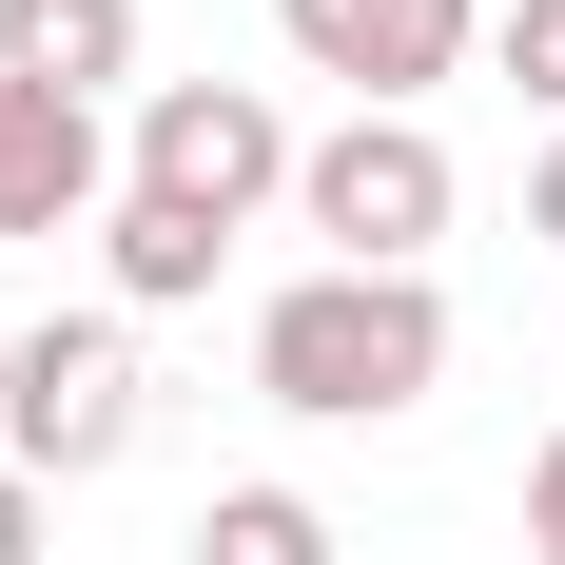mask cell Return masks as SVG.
I'll list each match as a JSON object with an SVG mask.
<instances>
[{
  "instance_id": "obj_6",
  "label": "cell",
  "mask_w": 565,
  "mask_h": 565,
  "mask_svg": "<svg viewBox=\"0 0 565 565\" xmlns=\"http://www.w3.org/2000/svg\"><path fill=\"white\" fill-rule=\"evenodd\" d=\"M117 215V157H98V117L40 98V78H0V234H78Z\"/></svg>"
},
{
  "instance_id": "obj_10",
  "label": "cell",
  "mask_w": 565,
  "mask_h": 565,
  "mask_svg": "<svg viewBox=\"0 0 565 565\" xmlns=\"http://www.w3.org/2000/svg\"><path fill=\"white\" fill-rule=\"evenodd\" d=\"M488 40H508V78H526V98L565 117V0H508V20H488Z\"/></svg>"
},
{
  "instance_id": "obj_4",
  "label": "cell",
  "mask_w": 565,
  "mask_h": 565,
  "mask_svg": "<svg viewBox=\"0 0 565 565\" xmlns=\"http://www.w3.org/2000/svg\"><path fill=\"white\" fill-rule=\"evenodd\" d=\"M137 195H195V215H254V195H292V117L254 98V78H157L137 98Z\"/></svg>"
},
{
  "instance_id": "obj_3",
  "label": "cell",
  "mask_w": 565,
  "mask_h": 565,
  "mask_svg": "<svg viewBox=\"0 0 565 565\" xmlns=\"http://www.w3.org/2000/svg\"><path fill=\"white\" fill-rule=\"evenodd\" d=\"M137 429H157V391H137V332H117V312H58V332H20V429H0V468L78 488V468H117Z\"/></svg>"
},
{
  "instance_id": "obj_15",
  "label": "cell",
  "mask_w": 565,
  "mask_h": 565,
  "mask_svg": "<svg viewBox=\"0 0 565 565\" xmlns=\"http://www.w3.org/2000/svg\"><path fill=\"white\" fill-rule=\"evenodd\" d=\"M546 565H565V546H546Z\"/></svg>"
},
{
  "instance_id": "obj_1",
  "label": "cell",
  "mask_w": 565,
  "mask_h": 565,
  "mask_svg": "<svg viewBox=\"0 0 565 565\" xmlns=\"http://www.w3.org/2000/svg\"><path fill=\"white\" fill-rule=\"evenodd\" d=\"M429 371H449V292L429 274H292L254 312V391L312 409V429H391V409H429Z\"/></svg>"
},
{
  "instance_id": "obj_2",
  "label": "cell",
  "mask_w": 565,
  "mask_h": 565,
  "mask_svg": "<svg viewBox=\"0 0 565 565\" xmlns=\"http://www.w3.org/2000/svg\"><path fill=\"white\" fill-rule=\"evenodd\" d=\"M292 215L332 234V274H429V234H449V137H429V117H332V137L292 157Z\"/></svg>"
},
{
  "instance_id": "obj_7",
  "label": "cell",
  "mask_w": 565,
  "mask_h": 565,
  "mask_svg": "<svg viewBox=\"0 0 565 565\" xmlns=\"http://www.w3.org/2000/svg\"><path fill=\"white\" fill-rule=\"evenodd\" d=\"M0 78L98 117V78H137V0H0Z\"/></svg>"
},
{
  "instance_id": "obj_14",
  "label": "cell",
  "mask_w": 565,
  "mask_h": 565,
  "mask_svg": "<svg viewBox=\"0 0 565 565\" xmlns=\"http://www.w3.org/2000/svg\"><path fill=\"white\" fill-rule=\"evenodd\" d=\"M0 429H20V332H0Z\"/></svg>"
},
{
  "instance_id": "obj_11",
  "label": "cell",
  "mask_w": 565,
  "mask_h": 565,
  "mask_svg": "<svg viewBox=\"0 0 565 565\" xmlns=\"http://www.w3.org/2000/svg\"><path fill=\"white\" fill-rule=\"evenodd\" d=\"M40 508H58L40 468H0V565H40Z\"/></svg>"
},
{
  "instance_id": "obj_5",
  "label": "cell",
  "mask_w": 565,
  "mask_h": 565,
  "mask_svg": "<svg viewBox=\"0 0 565 565\" xmlns=\"http://www.w3.org/2000/svg\"><path fill=\"white\" fill-rule=\"evenodd\" d=\"M468 20H488V0H274V40L312 58V78H351V117H409L468 58Z\"/></svg>"
},
{
  "instance_id": "obj_12",
  "label": "cell",
  "mask_w": 565,
  "mask_h": 565,
  "mask_svg": "<svg viewBox=\"0 0 565 565\" xmlns=\"http://www.w3.org/2000/svg\"><path fill=\"white\" fill-rule=\"evenodd\" d=\"M526 546H565V429L526 449Z\"/></svg>"
},
{
  "instance_id": "obj_13",
  "label": "cell",
  "mask_w": 565,
  "mask_h": 565,
  "mask_svg": "<svg viewBox=\"0 0 565 565\" xmlns=\"http://www.w3.org/2000/svg\"><path fill=\"white\" fill-rule=\"evenodd\" d=\"M526 234H565V117H546V157H526Z\"/></svg>"
},
{
  "instance_id": "obj_8",
  "label": "cell",
  "mask_w": 565,
  "mask_h": 565,
  "mask_svg": "<svg viewBox=\"0 0 565 565\" xmlns=\"http://www.w3.org/2000/svg\"><path fill=\"white\" fill-rule=\"evenodd\" d=\"M98 254H117V292H137V312H175V292H215V254H234V234L195 215V195H137V175H117Z\"/></svg>"
},
{
  "instance_id": "obj_9",
  "label": "cell",
  "mask_w": 565,
  "mask_h": 565,
  "mask_svg": "<svg viewBox=\"0 0 565 565\" xmlns=\"http://www.w3.org/2000/svg\"><path fill=\"white\" fill-rule=\"evenodd\" d=\"M175 565H332V508L312 488H215V508L175 526Z\"/></svg>"
}]
</instances>
